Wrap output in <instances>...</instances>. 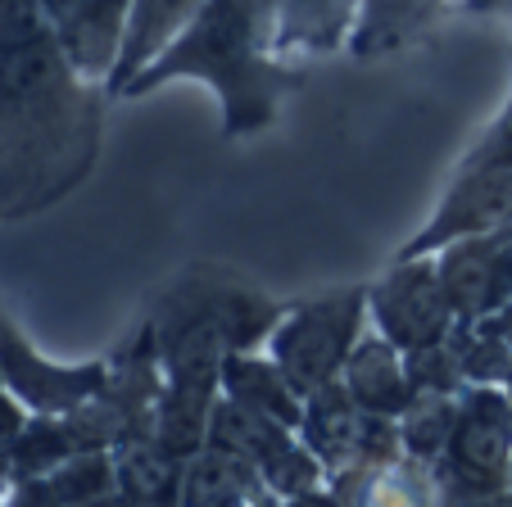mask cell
I'll list each match as a JSON object with an SVG mask.
<instances>
[{
    "label": "cell",
    "mask_w": 512,
    "mask_h": 507,
    "mask_svg": "<svg viewBox=\"0 0 512 507\" xmlns=\"http://www.w3.org/2000/svg\"><path fill=\"white\" fill-rule=\"evenodd\" d=\"M105 87L82 77L37 0H0V222L55 204L91 173Z\"/></svg>",
    "instance_id": "6da1fadb"
},
{
    "label": "cell",
    "mask_w": 512,
    "mask_h": 507,
    "mask_svg": "<svg viewBox=\"0 0 512 507\" xmlns=\"http://www.w3.org/2000/svg\"><path fill=\"white\" fill-rule=\"evenodd\" d=\"M277 0H204L195 23L136 77L123 96H145L177 77H195L223 105L227 136H254L277 118L300 68L272 55Z\"/></svg>",
    "instance_id": "7a4b0ae2"
},
{
    "label": "cell",
    "mask_w": 512,
    "mask_h": 507,
    "mask_svg": "<svg viewBox=\"0 0 512 507\" xmlns=\"http://www.w3.org/2000/svg\"><path fill=\"white\" fill-rule=\"evenodd\" d=\"M508 222H512V96L503 105V114L490 123V132L458 163L445 200L435 204V213L422 222V231L399 249V259L435 254V249L454 245L463 236H485V231L508 227Z\"/></svg>",
    "instance_id": "3957f363"
},
{
    "label": "cell",
    "mask_w": 512,
    "mask_h": 507,
    "mask_svg": "<svg viewBox=\"0 0 512 507\" xmlns=\"http://www.w3.org/2000/svg\"><path fill=\"white\" fill-rule=\"evenodd\" d=\"M368 286L327 290L313 299H290L281 322L268 335V354L304 394L340 381L354 345L368 331Z\"/></svg>",
    "instance_id": "277c9868"
},
{
    "label": "cell",
    "mask_w": 512,
    "mask_h": 507,
    "mask_svg": "<svg viewBox=\"0 0 512 507\" xmlns=\"http://www.w3.org/2000/svg\"><path fill=\"white\" fill-rule=\"evenodd\" d=\"M454 503H485L512 485V394L508 385H467L445 462L435 467Z\"/></svg>",
    "instance_id": "5b68a950"
},
{
    "label": "cell",
    "mask_w": 512,
    "mask_h": 507,
    "mask_svg": "<svg viewBox=\"0 0 512 507\" xmlns=\"http://www.w3.org/2000/svg\"><path fill=\"white\" fill-rule=\"evenodd\" d=\"M300 440L322 462L327 480L368 476L372 467L399 458V426L390 417L358 408V399L340 381L304 394Z\"/></svg>",
    "instance_id": "8992f818"
},
{
    "label": "cell",
    "mask_w": 512,
    "mask_h": 507,
    "mask_svg": "<svg viewBox=\"0 0 512 507\" xmlns=\"http://www.w3.org/2000/svg\"><path fill=\"white\" fill-rule=\"evenodd\" d=\"M368 322L404 354L449 340L458 326V313L449 304V290L440 281L435 254L395 259V268L368 286Z\"/></svg>",
    "instance_id": "52a82bcc"
},
{
    "label": "cell",
    "mask_w": 512,
    "mask_h": 507,
    "mask_svg": "<svg viewBox=\"0 0 512 507\" xmlns=\"http://www.w3.org/2000/svg\"><path fill=\"white\" fill-rule=\"evenodd\" d=\"M209 444L245 458L277 498L300 494V489H313L327 480V471H322V462L313 458L309 444L300 440V431L259 417V412L241 408V403L223 399V394H218L213 417H209Z\"/></svg>",
    "instance_id": "ba28073f"
},
{
    "label": "cell",
    "mask_w": 512,
    "mask_h": 507,
    "mask_svg": "<svg viewBox=\"0 0 512 507\" xmlns=\"http://www.w3.org/2000/svg\"><path fill=\"white\" fill-rule=\"evenodd\" d=\"M109 358H91V363H50L19 335V326L0 313V385L14 394L28 412L37 417H64L78 412L105 390Z\"/></svg>",
    "instance_id": "9c48e42d"
},
{
    "label": "cell",
    "mask_w": 512,
    "mask_h": 507,
    "mask_svg": "<svg viewBox=\"0 0 512 507\" xmlns=\"http://www.w3.org/2000/svg\"><path fill=\"white\" fill-rule=\"evenodd\" d=\"M37 5L46 14L50 32L59 37V46H64V55L73 59V68L100 87H109L132 0H37Z\"/></svg>",
    "instance_id": "30bf717a"
},
{
    "label": "cell",
    "mask_w": 512,
    "mask_h": 507,
    "mask_svg": "<svg viewBox=\"0 0 512 507\" xmlns=\"http://www.w3.org/2000/svg\"><path fill=\"white\" fill-rule=\"evenodd\" d=\"M363 0H277L272 55L295 64L304 55H336L354 41Z\"/></svg>",
    "instance_id": "8fae6325"
},
{
    "label": "cell",
    "mask_w": 512,
    "mask_h": 507,
    "mask_svg": "<svg viewBox=\"0 0 512 507\" xmlns=\"http://www.w3.org/2000/svg\"><path fill=\"white\" fill-rule=\"evenodd\" d=\"M340 385L358 399V408H368V412L390 417V421L417 399V385H413V376H408L404 349L390 345L377 326H368L363 340L354 345L345 372H340Z\"/></svg>",
    "instance_id": "7c38bea8"
},
{
    "label": "cell",
    "mask_w": 512,
    "mask_h": 507,
    "mask_svg": "<svg viewBox=\"0 0 512 507\" xmlns=\"http://www.w3.org/2000/svg\"><path fill=\"white\" fill-rule=\"evenodd\" d=\"M204 10V0H132L123 32V50H118L114 77H109V96H123L145 68L155 64L177 37L195 23V14Z\"/></svg>",
    "instance_id": "4fadbf2b"
},
{
    "label": "cell",
    "mask_w": 512,
    "mask_h": 507,
    "mask_svg": "<svg viewBox=\"0 0 512 507\" xmlns=\"http://www.w3.org/2000/svg\"><path fill=\"white\" fill-rule=\"evenodd\" d=\"M218 390H223V399L241 403V408L259 412V417L281 421V426H290V431H300L304 390L281 372L277 358H272L268 349H241V354H227L223 376H218Z\"/></svg>",
    "instance_id": "5bb4252c"
},
{
    "label": "cell",
    "mask_w": 512,
    "mask_h": 507,
    "mask_svg": "<svg viewBox=\"0 0 512 507\" xmlns=\"http://www.w3.org/2000/svg\"><path fill=\"white\" fill-rule=\"evenodd\" d=\"M182 462L155 431L114 449V485L132 507H182Z\"/></svg>",
    "instance_id": "9a60e30c"
},
{
    "label": "cell",
    "mask_w": 512,
    "mask_h": 507,
    "mask_svg": "<svg viewBox=\"0 0 512 507\" xmlns=\"http://www.w3.org/2000/svg\"><path fill=\"white\" fill-rule=\"evenodd\" d=\"M345 507H440L445 489L435 467H422L413 458H390L381 467H372L368 476H349V480H327Z\"/></svg>",
    "instance_id": "2e32d148"
},
{
    "label": "cell",
    "mask_w": 512,
    "mask_h": 507,
    "mask_svg": "<svg viewBox=\"0 0 512 507\" xmlns=\"http://www.w3.org/2000/svg\"><path fill=\"white\" fill-rule=\"evenodd\" d=\"M254 494H272V489L250 462L218 444H204L182 462V507H232Z\"/></svg>",
    "instance_id": "e0dca14e"
},
{
    "label": "cell",
    "mask_w": 512,
    "mask_h": 507,
    "mask_svg": "<svg viewBox=\"0 0 512 507\" xmlns=\"http://www.w3.org/2000/svg\"><path fill=\"white\" fill-rule=\"evenodd\" d=\"M440 5H445V0H363V14H358L349 50H354L358 59L390 55V50L422 37L435 23Z\"/></svg>",
    "instance_id": "ac0fdd59"
},
{
    "label": "cell",
    "mask_w": 512,
    "mask_h": 507,
    "mask_svg": "<svg viewBox=\"0 0 512 507\" xmlns=\"http://www.w3.org/2000/svg\"><path fill=\"white\" fill-rule=\"evenodd\" d=\"M399 426V453L422 467H440L449 453L458 426V394H431L422 390L404 412L395 417Z\"/></svg>",
    "instance_id": "d6986e66"
},
{
    "label": "cell",
    "mask_w": 512,
    "mask_h": 507,
    "mask_svg": "<svg viewBox=\"0 0 512 507\" xmlns=\"http://www.w3.org/2000/svg\"><path fill=\"white\" fill-rule=\"evenodd\" d=\"M50 489L59 494V503L64 507H87L96 503V498L114 494V453L109 449H87V453H73L68 462H59L55 471H50Z\"/></svg>",
    "instance_id": "ffe728a7"
},
{
    "label": "cell",
    "mask_w": 512,
    "mask_h": 507,
    "mask_svg": "<svg viewBox=\"0 0 512 507\" xmlns=\"http://www.w3.org/2000/svg\"><path fill=\"white\" fill-rule=\"evenodd\" d=\"M408 358V376H413L417 394L431 390V394H463L467 390V372L458 363V349L454 340H440V345H426V349H413Z\"/></svg>",
    "instance_id": "44dd1931"
},
{
    "label": "cell",
    "mask_w": 512,
    "mask_h": 507,
    "mask_svg": "<svg viewBox=\"0 0 512 507\" xmlns=\"http://www.w3.org/2000/svg\"><path fill=\"white\" fill-rule=\"evenodd\" d=\"M28 421H32V412L0 385V494H10V462H14L23 431H28Z\"/></svg>",
    "instance_id": "7402d4cb"
},
{
    "label": "cell",
    "mask_w": 512,
    "mask_h": 507,
    "mask_svg": "<svg viewBox=\"0 0 512 507\" xmlns=\"http://www.w3.org/2000/svg\"><path fill=\"white\" fill-rule=\"evenodd\" d=\"M0 507H64V503H59V494L50 489V480L37 476V480H19L10 494L0 498Z\"/></svg>",
    "instance_id": "603a6c76"
},
{
    "label": "cell",
    "mask_w": 512,
    "mask_h": 507,
    "mask_svg": "<svg viewBox=\"0 0 512 507\" xmlns=\"http://www.w3.org/2000/svg\"><path fill=\"white\" fill-rule=\"evenodd\" d=\"M277 507H345V498H340L336 489L322 480V485H313V489H300V494L277 498Z\"/></svg>",
    "instance_id": "cb8c5ba5"
},
{
    "label": "cell",
    "mask_w": 512,
    "mask_h": 507,
    "mask_svg": "<svg viewBox=\"0 0 512 507\" xmlns=\"http://www.w3.org/2000/svg\"><path fill=\"white\" fill-rule=\"evenodd\" d=\"M467 10H476V14H512V0H467Z\"/></svg>",
    "instance_id": "d4e9b609"
},
{
    "label": "cell",
    "mask_w": 512,
    "mask_h": 507,
    "mask_svg": "<svg viewBox=\"0 0 512 507\" xmlns=\"http://www.w3.org/2000/svg\"><path fill=\"white\" fill-rule=\"evenodd\" d=\"M87 507H132V503H127V498H123V494H118V489H114V494L96 498V503H87Z\"/></svg>",
    "instance_id": "484cf974"
},
{
    "label": "cell",
    "mask_w": 512,
    "mask_h": 507,
    "mask_svg": "<svg viewBox=\"0 0 512 507\" xmlns=\"http://www.w3.org/2000/svg\"><path fill=\"white\" fill-rule=\"evenodd\" d=\"M481 507H512V485H508V489H499L494 498H485Z\"/></svg>",
    "instance_id": "4316f807"
},
{
    "label": "cell",
    "mask_w": 512,
    "mask_h": 507,
    "mask_svg": "<svg viewBox=\"0 0 512 507\" xmlns=\"http://www.w3.org/2000/svg\"><path fill=\"white\" fill-rule=\"evenodd\" d=\"M440 507H481V503H454V498H445V503Z\"/></svg>",
    "instance_id": "83f0119b"
},
{
    "label": "cell",
    "mask_w": 512,
    "mask_h": 507,
    "mask_svg": "<svg viewBox=\"0 0 512 507\" xmlns=\"http://www.w3.org/2000/svg\"><path fill=\"white\" fill-rule=\"evenodd\" d=\"M508 394H512V385H508Z\"/></svg>",
    "instance_id": "f1b7e54d"
},
{
    "label": "cell",
    "mask_w": 512,
    "mask_h": 507,
    "mask_svg": "<svg viewBox=\"0 0 512 507\" xmlns=\"http://www.w3.org/2000/svg\"><path fill=\"white\" fill-rule=\"evenodd\" d=\"M0 498H5V494H0Z\"/></svg>",
    "instance_id": "f546056e"
}]
</instances>
